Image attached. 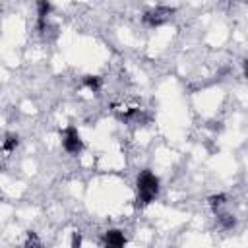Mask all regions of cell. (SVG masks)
<instances>
[{"mask_svg":"<svg viewBox=\"0 0 248 248\" xmlns=\"http://www.w3.org/2000/svg\"><path fill=\"white\" fill-rule=\"evenodd\" d=\"M83 83H85L91 91H99V87H101V79H99L97 76H85V78H83Z\"/></svg>","mask_w":248,"mask_h":248,"instance_id":"52a82bcc","label":"cell"},{"mask_svg":"<svg viewBox=\"0 0 248 248\" xmlns=\"http://www.w3.org/2000/svg\"><path fill=\"white\" fill-rule=\"evenodd\" d=\"M79 246H81V234L74 232L72 234V248H79Z\"/></svg>","mask_w":248,"mask_h":248,"instance_id":"8fae6325","label":"cell"},{"mask_svg":"<svg viewBox=\"0 0 248 248\" xmlns=\"http://www.w3.org/2000/svg\"><path fill=\"white\" fill-rule=\"evenodd\" d=\"M217 217H219V223L225 227V229H232L234 227V217L231 215V213H217Z\"/></svg>","mask_w":248,"mask_h":248,"instance_id":"8992f818","label":"cell"},{"mask_svg":"<svg viewBox=\"0 0 248 248\" xmlns=\"http://www.w3.org/2000/svg\"><path fill=\"white\" fill-rule=\"evenodd\" d=\"M242 68H244V76L248 78V58H244V62H242Z\"/></svg>","mask_w":248,"mask_h":248,"instance_id":"7c38bea8","label":"cell"},{"mask_svg":"<svg viewBox=\"0 0 248 248\" xmlns=\"http://www.w3.org/2000/svg\"><path fill=\"white\" fill-rule=\"evenodd\" d=\"M159 194V178L149 170H141L138 174V203L147 205L151 203Z\"/></svg>","mask_w":248,"mask_h":248,"instance_id":"6da1fadb","label":"cell"},{"mask_svg":"<svg viewBox=\"0 0 248 248\" xmlns=\"http://www.w3.org/2000/svg\"><path fill=\"white\" fill-rule=\"evenodd\" d=\"M62 145L72 155H76V153H79L83 149V141H81V136H79V132H78L76 126H68L64 130V134H62Z\"/></svg>","mask_w":248,"mask_h":248,"instance_id":"7a4b0ae2","label":"cell"},{"mask_svg":"<svg viewBox=\"0 0 248 248\" xmlns=\"http://www.w3.org/2000/svg\"><path fill=\"white\" fill-rule=\"evenodd\" d=\"M23 248H43V244H41V240L37 238L35 232H29V234H27V240H25V244H23Z\"/></svg>","mask_w":248,"mask_h":248,"instance_id":"ba28073f","label":"cell"},{"mask_svg":"<svg viewBox=\"0 0 248 248\" xmlns=\"http://www.w3.org/2000/svg\"><path fill=\"white\" fill-rule=\"evenodd\" d=\"M172 12H174V10L169 8V6H155L153 10H149V12L143 14V21H145L147 25H151V27H157V25L165 23V21L170 17Z\"/></svg>","mask_w":248,"mask_h":248,"instance_id":"3957f363","label":"cell"},{"mask_svg":"<svg viewBox=\"0 0 248 248\" xmlns=\"http://www.w3.org/2000/svg\"><path fill=\"white\" fill-rule=\"evenodd\" d=\"M225 200H227V196H225V194H217V196H211V198H209V205L215 209V213H217V209L225 203Z\"/></svg>","mask_w":248,"mask_h":248,"instance_id":"9c48e42d","label":"cell"},{"mask_svg":"<svg viewBox=\"0 0 248 248\" xmlns=\"http://www.w3.org/2000/svg\"><path fill=\"white\" fill-rule=\"evenodd\" d=\"M48 12H50V4L45 2V0H41V2L37 4V16H39V17H46Z\"/></svg>","mask_w":248,"mask_h":248,"instance_id":"30bf717a","label":"cell"},{"mask_svg":"<svg viewBox=\"0 0 248 248\" xmlns=\"http://www.w3.org/2000/svg\"><path fill=\"white\" fill-rule=\"evenodd\" d=\"M17 141H19V138H17L16 134H6V138H4V143H2V149H4L6 153H8V151H12V149H16Z\"/></svg>","mask_w":248,"mask_h":248,"instance_id":"5b68a950","label":"cell"},{"mask_svg":"<svg viewBox=\"0 0 248 248\" xmlns=\"http://www.w3.org/2000/svg\"><path fill=\"white\" fill-rule=\"evenodd\" d=\"M124 244H126V238H124L122 231H118V229L107 231V234H105V248H124Z\"/></svg>","mask_w":248,"mask_h":248,"instance_id":"277c9868","label":"cell"}]
</instances>
